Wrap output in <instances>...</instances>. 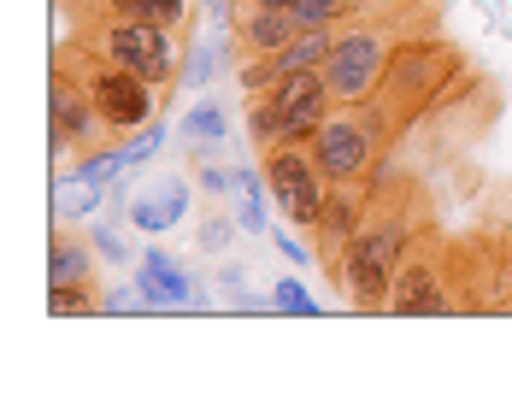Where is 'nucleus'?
<instances>
[{"label": "nucleus", "instance_id": "b1692460", "mask_svg": "<svg viewBox=\"0 0 512 412\" xmlns=\"http://www.w3.org/2000/svg\"><path fill=\"white\" fill-rule=\"evenodd\" d=\"M195 183H201V195H206V201H224V195L236 189V171H224L218 159L206 154V159H201V177H195Z\"/></svg>", "mask_w": 512, "mask_h": 412}, {"label": "nucleus", "instance_id": "6ab92c4d", "mask_svg": "<svg viewBox=\"0 0 512 412\" xmlns=\"http://www.w3.org/2000/svg\"><path fill=\"white\" fill-rule=\"evenodd\" d=\"M259 177H265V171H254V165H236V195H242V230H248V236H259V230H265V195H271V189L259 195Z\"/></svg>", "mask_w": 512, "mask_h": 412}, {"label": "nucleus", "instance_id": "0eeeda50", "mask_svg": "<svg viewBox=\"0 0 512 412\" xmlns=\"http://www.w3.org/2000/svg\"><path fill=\"white\" fill-rule=\"evenodd\" d=\"M259 171H265V189H271L277 212L295 230H312L324 201H330V177L312 159V142H277V148H265L259 154Z\"/></svg>", "mask_w": 512, "mask_h": 412}, {"label": "nucleus", "instance_id": "5701e85b", "mask_svg": "<svg viewBox=\"0 0 512 412\" xmlns=\"http://www.w3.org/2000/svg\"><path fill=\"white\" fill-rule=\"evenodd\" d=\"M159 148H165V124H148V130H136V142H124V148H118V165H142V159L148 154H159Z\"/></svg>", "mask_w": 512, "mask_h": 412}, {"label": "nucleus", "instance_id": "a878e982", "mask_svg": "<svg viewBox=\"0 0 512 412\" xmlns=\"http://www.w3.org/2000/svg\"><path fill=\"white\" fill-rule=\"evenodd\" d=\"M277 248H283V254H289V259H295V265H307V248H301L295 236H277Z\"/></svg>", "mask_w": 512, "mask_h": 412}, {"label": "nucleus", "instance_id": "f8f14e48", "mask_svg": "<svg viewBox=\"0 0 512 412\" xmlns=\"http://www.w3.org/2000/svg\"><path fill=\"white\" fill-rule=\"evenodd\" d=\"M136 295H142L148 307H165V312L195 307V277L165 254V248H148L142 265H136Z\"/></svg>", "mask_w": 512, "mask_h": 412}, {"label": "nucleus", "instance_id": "393cba45", "mask_svg": "<svg viewBox=\"0 0 512 412\" xmlns=\"http://www.w3.org/2000/svg\"><path fill=\"white\" fill-rule=\"evenodd\" d=\"M89 242H95V248H101L106 259H118V265H124V259H130V242H124V236H118V230H89Z\"/></svg>", "mask_w": 512, "mask_h": 412}, {"label": "nucleus", "instance_id": "9b49d317", "mask_svg": "<svg viewBox=\"0 0 512 412\" xmlns=\"http://www.w3.org/2000/svg\"><path fill=\"white\" fill-rule=\"evenodd\" d=\"M301 36V18L289 6H254V0H230V42L236 59H265V53L289 48Z\"/></svg>", "mask_w": 512, "mask_h": 412}, {"label": "nucleus", "instance_id": "423d86ee", "mask_svg": "<svg viewBox=\"0 0 512 412\" xmlns=\"http://www.w3.org/2000/svg\"><path fill=\"white\" fill-rule=\"evenodd\" d=\"M48 136H53V154H95L106 148V118L95 112V95H89V83H83V65H77V53L59 48L53 53V77H48Z\"/></svg>", "mask_w": 512, "mask_h": 412}, {"label": "nucleus", "instance_id": "f03ea898", "mask_svg": "<svg viewBox=\"0 0 512 412\" xmlns=\"http://www.w3.org/2000/svg\"><path fill=\"white\" fill-rule=\"evenodd\" d=\"M424 30H430V6H424V12H412V6H395V12H359L354 24H342V30H336V48H330V59H324V83H330L336 106L371 101V95L383 89L395 53L407 48L412 36H424Z\"/></svg>", "mask_w": 512, "mask_h": 412}, {"label": "nucleus", "instance_id": "ddd939ff", "mask_svg": "<svg viewBox=\"0 0 512 412\" xmlns=\"http://www.w3.org/2000/svg\"><path fill=\"white\" fill-rule=\"evenodd\" d=\"M183 212H189V183L171 177V171H159V177L142 183V195L130 201V224H136L142 236H159V230H171Z\"/></svg>", "mask_w": 512, "mask_h": 412}, {"label": "nucleus", "instance_id": "a211bd4d", "mask_svg": "<svg viewBox=\"0 0 512 412\" xmlns=\"http://www.w3.org/2000/svg\"><path fill=\"white\" fill-rule=\"evenodd\" d=\"M48 312L53 318H89V312H106V301L95 295V283H53Z\"/></svg>", "mask_w": 512, "mask_h": 412}, {"label": "nucleus", "instance_id": "2eb2a0df", "mask_svg": "<svg viewBox=\"0 0 512 412\" xmlns=\"http://www.w3.org/2000/svg\"><path fill=\"white\" fill-rule=\"evenodd\" d=\"M95 18H142V24H165V30H183L189 18V0H101Z\"/></svg>", "mask_w": 512, "mask_h": 412}, {"label": "nucleus", "instance_id": "bb28decb", "mask_svg": "<svg viewBox=\"0 0 512 412\" xmlns=\"http://www.w3.org/2000/svg\"><path fill=\"white\" fill-rule=\"evenodd\" d=\"M254 6H295V0H254Z\"/></svg>", "mask_w": 512, "mask_h": 412}, {"label": "nucleus", "instance_id": "412c9836", "mask_svg": "<svg viewBox=\"0 0 512 412\" xmlns=\"http://www.w3.org/2000/svg\"><path fill=\"white\" fill-rule=\"evenodd\" d=\"M230 242H236V224H230V218L218 212V201H212V206L201 212V230H195V248H201V254H224Z\"/></svg>", "mask_w": 512, "mask_h": 412}, {"label": "nucleus", "instance_id": "7ed1b4c3", "mask_svg": "<svg viewBox=\"0 0 512 412\" xmlns=\"http://www.w3.org/2000/svg\"><path fill=\"white\" fill-rule=\"evenodd\" d=\"M83 48H95V53H106V59H118V65H130L136 77H148L154 89H165V101H171L177 65H183L177 30L142 24V18H95V24L83 30Z\"/></svg>", "mask_w": 512, "mask_h": 412}, {"label": "nucleus", "instance_id": "1a4fd4ad", "mask_svg": "<svg viewBox=\"0 0 512 412\" xmlns=\"http://www.w3.org/2000/svg\"><path fill=\"white\" fill-rule=\"evenodd\" d=\"M265 95H271V106H277V130H283V142H312V136L324 130V118L336 112V95H330L324 71L277 77Z\"/></svg>", "mask_w": 512, "mask_h": 412}, {"label": "nucleus", "instance_id": "4468645a", "mask_svg": "<svg viewBox=\"0 0 512 412\" xmlns=\"http://www.w3.org/2000/svg\"><path fill=\"white\" fill-rule=\"evenodd\" d=\"M95 242L89 236H71L65 224L53 230V242H48V289L53 283H95Z\"/></svg>", "mask_w": 512, "mask_h": 412}, {"label": "nucleus", "instance_id": "f257e3e1", "mask_svg": "<svg viewBox=\"0 0 512 412\" xmlns=\"http://www.w3.org/2000/svg\"><path fill=\"white\" fill-rule=\"evenodd\" d=\"M424 230V201L407 177L383 171L371 177V201H365V218H359L354 242L342 254V271H336V289L354 312H389V295H395V277L407 265L412 242Z\"/></svg>", "mask_w": 512, "mask_h": 412}, {"label": "nucleus", "instance_id": "20e7f679", "mask_svg": "<svg viewBox=\"0 0 512 412\" xmlns=\"http://www.w3.org/2000/svg\"><path fill=\"white\" fill-rule=\"evenodd\" d=\"M383 142H389V130H383V118H377L371 101L336 106L324 118V130L312 136V159L324 165L330 183H371L377 165H383Z\"/></svg>", "mask_w": 512, "mask_h": 412}, {"label": "nucleus", "instance_id": "dca6fc26", "mask_svg": "<svg viewBox=\"0 0 512 412\" xmlns=\"http://www.w3.org/2000/svg\"><path fill=\"white\" fill-rule=\"evenodd\" d=\"M177 136H183L201 159L218 154V142H224V112H218L212 101H195L189 112H183V130H177Z\"/></svg>", "mask_w": 512, "mask_h": 412}, {"label": "nucleus", "instance_id": "4be33fe9", "mask_svg": "<svg viewBox=\"0 0 512 412\" xmlns=\"http://www.w3.org/2000/svg\"><path fill=\"white\" fill-rule=\"evenodd\" d=\"M271 301H277V312H295V318H312V312H318V301H312V295L301 289V283H295V277H277Z\"/></svg>", "mask_w": 512, "mask_h": 412}, {"label": "nucleus", "instance_id": "9d476101", "mask_svg": "<svg viewBox=\"0 0 512 412\" xmlns=\"http://www.w3.org/2000/svg\"><path fill=\"white\" fill-rule=\"evenodd\" d=\"M365 201H371V183H330V201H324L318 224H312V254H318V265L330 277L342 271V254H348L359 218H365Z\"/></svg>", "mask_w": 512, "mask_h": 412}, {"label": "nucleus", "instance_id": "aec40b11", "mask_svg": "<svg viewBox=\"0 0 512 412\" xmlns=\"http://www.w3.org/2000/svg\"><path fill=\"white\" fill-rule=\"evenodd\" d=\"M248 142H254L259 154L283 142V130H277V106H271V95H248Z\"/></svg>", "mask_w": 512, "mask_h": 412}, {"label": "nucleus", "instance_id": "6e6552de", "mask_svg": "<svg viewBox=\"0 0 512 412\" xmlns=\"http://www.w3.org/2000/svg\"><path fill=\"white\" fill-rule=\"evenodd\" d=\"M430 230V224H424ZM412 242L407 265L395 277V295H389V318H448L460 307L454 295V277H448V254H442V236H424Z\"/></svg>", "mask_w": 512, "mask_h": 412}, {"label": "nucleus", "instance_id": "39448f33", "mask_svg": "<svg viewBox=\"0 0 512 412\" xmlns=\"http://www.w3.org/2000/svg\"><path fill=\"white\" fill-rule=\"evenodd\" d=\"M77 53V65H83V83H89V95H95V112L106 118V130L112 136H136V130H148L159 118V95L148 77H136L130 65H118V59H106V53L83 48V42H71Z\"/></svg>", "mask_w": 512, "mask_h": 412}, {"label": "nucleus", "instance_id": "f3484780", "mask_svg": "<svg viewBox=\"0 0 512 412\" xmlns=\"http://www.w3.org/2000/svg\"><path fill=\"white\" fill-rule=\"evenodd\" d=\"M289 12L301 18V30H342V24H354L365 6L359 0H295Z\"/></svg>", "mask_w": 512, "mask_h": 412}]
</instances>
